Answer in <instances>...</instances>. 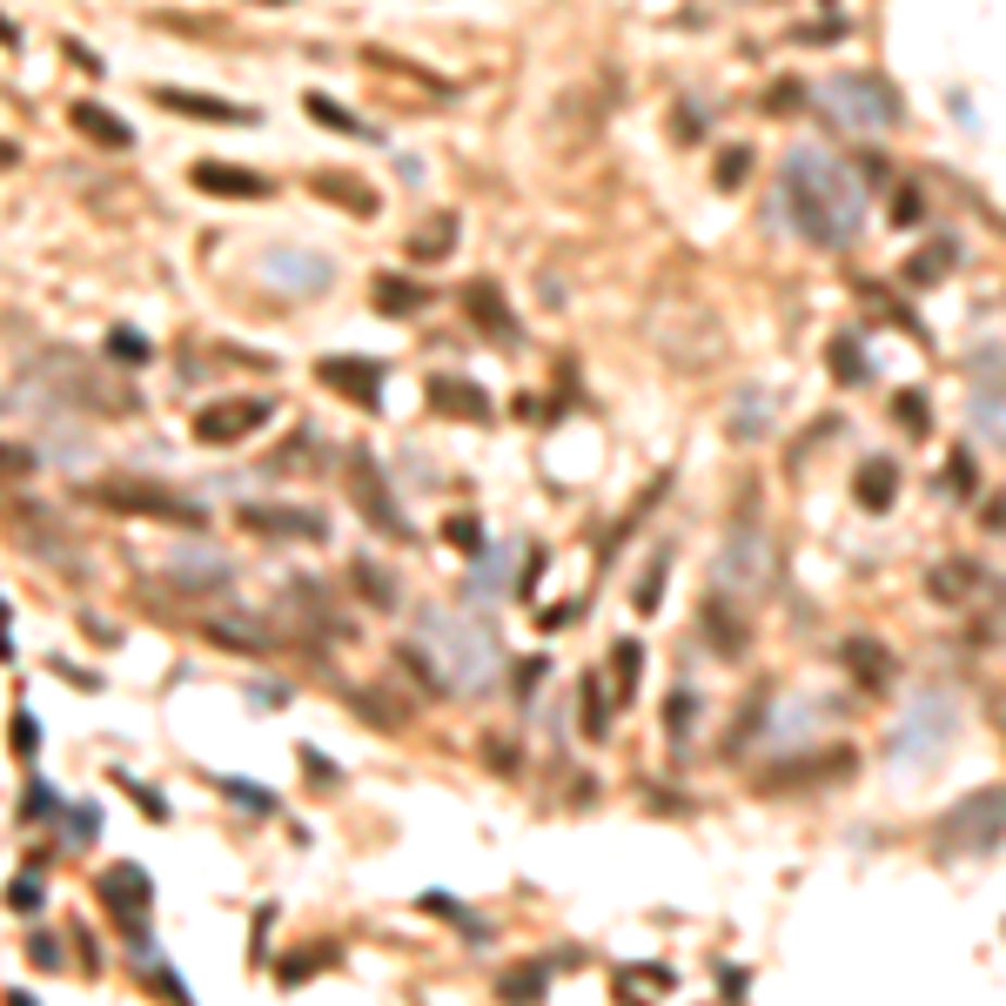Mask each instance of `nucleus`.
Masks as SVG:
<instances>
[{"label":"nucleus","instance_id":"obj_1","mask_svg":"<svg viewBox=\"0 0 1006 1006\" xmlns=\"http://www.w3.org/2000/svg\"><path fill=\"white\" fill-rule=\"evenodd\" d=\"M779 188H785L792 236H805L812 249H853L859 242V228H866V181H859V168H845L839 154L792 148L785 168H779Z\"/></svg>","mask_w":1006,"mask_h":1006},{"label":"nucleus","instance_id":"obj_2","mask_svg":"<svg viewBox=\"0 0 1006 1006\" xmlns=\"http://www.w3.org/2000/svg\"><path fill=\"white\" fill-rule=\"evenodd\" d=\"M416 631H423V644H430V657H437V671H443L450 691H483L490 671L503 665V644H496V631L483 625V617H450L437 604H423Z\"/></svg>","mask_w":1006,"mask_h":1006},{"label":"nucleus","instance_id":"obj_3","mask_svg":"<svg viewBox=\"0 0 1006 1006\" xmlns=\"http://www.w3.org/2000/svg\"><path fill=\"white\" fill-rule=\"evenodd\" d=\"M819 108H826V122L853 128V135H885L906 122V101L885 74H832L819 88Z\"/></svg>","mask_w":1006,"mask_h":1006},{"label":"nucleus","instance_id":"obj_4","mask_svg":"<svg viewBox=\"0 0 1006 1006\" xmlns=\"http://www.w3.org/2000/svg\"><path fill=\"white\" fill-rule=\"evenodd\" d=\"M81 496L101 503V511H114V517H148V524H175V530H202V524H209L202 503H188L181 490H162V483H135V477L88 483Z\"/></svg>","mask_w":1006,"mask_h":1006},{"label":"nucleus","instance_id":"obj_5","mask_svg":"<svg viewBox=\"0 0 1006 1006\" xmlns=\"http://www.w3.org/2000/svg\"><path fill=\"white\" fill-rule=\"evenodd\" d=\"M771 570H779V544H771V530L765 524H739L725 537V551H718V598H739V604H752V598H765L771 591Z\"/></svg>","mask_w":1006,"mask_h":1006},{"label":"nucleus","instance_id":"obj_6","mask_svg":"<svg viewBox=\"0 0 1006 1006\" xmlns=\"http://www.w3.org/2000/svg\"><path fill=\"white\" fill-rule=\"evenodd\" d=\"M933 839H940V853H993V845L1006 839V779L966 792L946 819L933 826Z\"/></svg>","mask_w":1006,"mask_h":1006},{"label":"nucleus","instance_id":"obj_7","mask_svg":"<svg viewBox=\"0 0 1006 1006\" xmlns=\"http://www.w3.org/2000/svg\"><path fill=\"white\" fill-rule=\"evenodd\" d=\"M953 731H959V705L946 699V691H919V699L900 712V731H893V752L900 765H926V758H940L953 745Z\"/></svg>","mask_w":1006,"mask_h":1006},{"label":"nucleus","instance_id":"obj_8","mask_svg":"<svg viewBox=\"0 0 1006 1006\" xmlns=\"http://www.w3.org/2000/svg\"><path fill=\"white\" fill-rule=\"evenodd\" d=\"M41 369L61 382V390L74 397V403H95L101 416H135L141 403H135V390H122V382H108L101 369H88L81 356H74V350H48L41 356Z\"/></svg>","mask_w":1006,"mask_h":1006},{"label":"nucleus","instance_id":"obj_9","mask_svg":"<svg viewBox=\"0 0 1006 1006\" xmlns=\"http://www.w3.org/2000/svg\"><path fill=\"white\" fill-rule=\"evenodd\" d=\"M268 416H276V403H268V397H222V403L196 410V443H209V450H228V443L255 437Z\"/></svg>","mask_w":1006,"mask_h":1006},{"label":"nucleus","instance_id":"obj_10","mask_svg":"<svg viewBox=\"0 0 1006 1006\" xmlns=\"http://www.w3.org/2000/svg\"><path fill=\"white\" fill-rule=\"evenodd\" d=\"M236 517L249 537H282V544H323L329 537V517L302 511V503H242Z\"/></svg>","mask_w":1006,"mask_h":1006},{"label":"nucleus","instance_id":"obj_11","mask_svg":"<svg viewBox=\"0 0 1006 1006\" xmlns=\"http://www.w3.org/2000/svg\"><path fill=\"white\" fill-rule=\"evenodd\" d=\"M95 893H101V906H108L114 919H122L135 940H141V926H135V919H141V913H148V900H154V879H148L141 866H128V859H122V866H108V872L95 879ZM141 953H154V940H141Z\"/></svg>","mask_w":1006,"mask_h":1006},{"label":"nucleus","instance_id":"obj_12","mask_svg":"<svg viewBox=\"0 0 1006 1006\" xmlns=\"http://www.w3.org/2000/svg\"><path fill=\"white\" fill-rule=\"evenodd\" d=\"M350 496L363 503V517H369L382 537H416V530H410V517H403V503H397V490L382 483V463H376L369 450L356 456V470H350Z\"/></svg>","mask_w":1006,"mask_h":1006},{"label":"nucleus","instance_id":"obj_13","mask_svg":"<svg viewBox=\"0 0 1006 1006\" xmlns=\"http://www.w3.org/2000/svg\"><path fill=\"white\" fill-rule=\"evenodd\" d=\"M188 181H196L202 196H215V202H268V196H276V181H268V175L236 168V162H196V168H188Z\"/></svg>","mask_w":1006,"mask_h":1006},{"label":"nucleus","instance_id":"obj_14","mask_svg":"<svg viewBox=\"0 0 1006 1006\" xmlns=\"http://www.w3.org/2000/svg\"><path fill=\"white\" fill-rule=\"evenodd\" d=\"M456 302H463V316H470L490 342H517V336H524V329H517V316H511V302H503V289H496L490 276L463 282V295H456Z\"/></svg>","mask_w":1006,"mask_h":1006},{"label":"nucleus","instance_id":"obj_15","mask_svg":"<svg viewBox=\"0 0 1006 1006\" xmlns=\"http://www.w3.org/2000/svg\"><path fill=\"white\" fill-rule=\"evenodd\" d=\"M316 382H329L336 397H350V403H363V410L382 403V369H376V363H356V356H323V363H316Z\"/></svg>","mask_w":1006,"mask_h":1006},{"label":"nucleus","instance_id":"obj_16","mask_svg":"<svg viewBox=\"0 0 1006 1006\" xmlns=\"http://www.w3.org/2000/svg\"><path fill=\"white\" fill-rule=\"evenodd\" d=\"M423 397H430V410H443V416H470V423H483V416H490V397H483V382H470V376H450V369H437L430 382H423Z\"/></svg>","mask_w":1006,"mask_h":1006},{"label":"nucleus","instance_id":"obj_17","mask_svg":"<svg viewBox=\"0 0 1006 1006\" xmlns=\"http://www.w3.org/2000/svg\"><path fill=\"white\" fill-rule=\"evenodd\" d=\"M168 584L188 591V598H228L236 570H228L222 557H175V564H168Z\"/></svg>","mask_w":1006,"mask_h":1006},{"label":"nucleus","instance_id":"obj_18","mask_svg":"<svg viewBox=\"0 0 1006 1006\" xmlns=\"http://www.w3.org/2000/svg\"><path fill=\"white\" fill-rule=\"evenodd\" d=\"M154 101H162L168 114H188V122H222V128L255 122L249 108H228V101H215V95H188V88H154Z\"/></svg>","mask_w":1006,"mask_h":1006},{"label":"nucleus","instance_id":"obj_19","mask_svg":"<svg viewBox=\"0 0 1006 1006\" xmlns=\"http://www.w3.org/2000/svg\"><path fill=\"white\" fill-rule=\"evenodd\" d=\"M309 188H316V196H329L336 209H350V215H376L382 209V196H376V188L369 181H356V175H336V168H316V175H309Z\"/></svg>","mask_w":1006,"mask_h":1006},{"label":"nucleus","instance_id":"obj_20","mask_svg":"<svg viewBox=\"0 0 1006 1006\" xmlns=\"http://www.w3.org/2000/svg\"><path fill=\"white\" fill-rule=\"evenodd\" d=\"M74 128H81L95 148H135V128L114 108H101V101H74Z\"/></svg>","mask_w":1006,"mask_h":1006},{"label":"nucleus","instance_id":"obj_21","mask_svg":"<svg viewBox=\"0 0 1006 1006\" xmlns=\"http://www.w3.org/2000/svg\"><path fill=\"white\" fill-rule=\"evenodd\" d=\"M456 236H463V222H456V215H430L423 228H410V262H450Z\"/></svg>","mask_w":1006,"mask_h":1006},{"label":"nucleus","instance_id":"obj_22","mask_svg":"<svg viewBox=\"0 0 1006 1006\" xmlns=\"http://www.w3.org/2000/svg\"><path fill=\"white\" fill-rule=\"evenodd\" d=\"M209 644H228V651H268V644H276V638H268L262 625L249 631V617H202V625H196Z\"/></svg>","mask_w":1006,"mask_h":1006},{"label":"nucleus","instance_id":"obj_23","mask_svg":"<svg viewBox=\"0 0 1006 1006\" xmlns=\"http://www.w3.org/2000/svg\"><path fill=\"white\" fill-rule=\"evenodd\" d=\"M765 430H771V390H739V403H731V437L758 443Z\"/></svg>","mask_w":1006,"mask_h":1006},{"label":"nucleus","instance_id":"obj_24","mask_svg":"<svg viewBox=\"0 0 1006 1006\" xmlns=\"http://www.w3.org/2000/svg\"><path fill=\"white\" fill-rule=\"evenodd\" d=\"M853 490H859V503H866V511L879 517L885 503H893V490H900V463H893V456H872L866 470H859V483H853Z\"/></svg>","mask_w":1006,"mask_h":1006},{"label":"nucleus","instance_id":"obj_25","mask_svg":"<svg viewBox=\"0 0 1006 1006\" xmlns=\"http://www.w3.org/2000/svg\"><path fill=\"white\" fill-rule=\"evenodd\" d=\"M350 584L369 598V611H397V598H403V591H397V577L382 570L376 557H356V564H350Z\"/></svg>","mask_w":1006,"mask_h":1006},{"label":"nucleus","instance_id":"obj_26","mask_svg":"<svg viewBox=\"0 0 1006 1006\" xmlns=\"http://www.w3.org/2000/svg\"><path fill=\"white\" fill-rule=\"evenodd\" d=\"M423 302H430V295H423V282H410V276H376V309H382V316H416V309Z\"/></svg>","mask_w":1006,"mask_h":1006},{"label":"nucleus","instance_id":"obj_27","mask_svg":"<svg viewBox=\"0 0 1006 1006\" xmlns=\"http://www.w3.org/2000/svg\"><path fill=\"white\" fill-rule=\"evenodd\" d=\"M302 108H309V114H316V122H323V128H336V135H363V141H382V128H369V122H363V114H350V108H336L329 95H302Z\"/></svg>","mask_w":1006,"mask_h":1006},{"label":"nucleus","instance_id":"obj_28","mask_svg":"<svg viewBox=\"0 0 1006 1006\" xmlns=\"http://www.w3.org/2000/svg\"><path fill=\"white\" fill-rule=\"evenodd\" d=\"M832 376L845 382V390L872 382V363H866V342H859V336H832Z\"/></svg>","mask_w":1006,"mask_h":1006},{"label":"nucleus","instance_id":"obj_29","mask_svg":"<svg viewBox=\"0 0 1006 1006\" xmlns=\"http://www.w3.org/2000/svg\"><path fill=\"white\" fill-rule=\"evenodd\" d=\"M953 262H959V242H953V236H940V242H926V255H913V262H906V282H919V289H926V282H940Z\"/></svg>","mask_w":1006,"mask_h":1006},{"label":"nucleus","instance_id":"obj_30","mask_svg":"<svg viewBox=\"0 0 1006 1006\" xmlns=\"http://www.w3.org/2000/svg\"><path fill=\"white\" fill-rule=\"evenodd\" d=\"M268 268H276L282 282H295V289H329V262H316V255L302 262V255H282L276 249V255H268Z\"/></svg>","mask_w":1006,"mask_h":1006},{"label":"nucleus","instance_id":"obj_31","mask_svg":"<svg viewBox=\"0 0 1006 1006\" xmlns=\"http://www.w3.org/2000/svg\"><path fill=\"white\" fill-rule=\"evenodd\" d=\"M845 657L859 665V684H866V691H879L885 678H893V657H885L872 638H853V644H845Z\"/></svg>","mask_w":1006,"mask_h":1006},{"label":"nucleus","instance_id":"obj_32","mask_svg":"<svg viewBox=\"0 0 1006 1006\" xmlns=\"http://www.w3.org/2000/svg\"><path fill=\"white\" fill-rule=\"evenodd\" d=\"M577 691H584V731H591V739H611V699H604L598 671H591V678H577Z\"/></svg>","mask_w":1006,"mask_h":1006},{"label":"nucleus","instance_id":"obj_33","mask_svg":"<svg viewBox=\"0 0 1006 1006\" xmlns=\"http://www.w3.org/2000/svg\"><path fill=\"white\" fill-rule=\"evenodd\" d=\"M108 356L122 363V369H141V363H154V342L135 336V329H108Z\"/></svg>","mask_w":1006,"mask_h":1006},{"label":"nucleus","instance_id":"obj_34","mask_svg":"<svg viewBox=\"0 0 1006 1006\" xmlns=\"http://www.w3.org/2000/svg\"><path fill=\"white\" fill-rule=\"evenodd\" d=\"M544 986H551V966H517V973H503V980H496L503 999H537Z\"/></svg>","mask_w":1006,"mask_h":1006},{"label":"nucleus","instance_id":"obj_35","mask_svg":"<svg viewBox=\"0 0 1006 1006\" xmlns=\"http://www.w3.org/2000/svg\"><path fill=\"white\" fill-rule=\"evenodd\" d=\"M611 665H617V691H638V671H644V644L638 638H617V651H611Z\"/></svg>","mask_w":1006,"mask_h":1006},{"label":"nucleus","instance_id":"obj_36","mask_svg":"<svg viewBox=\"0 0 1006 1006\" xmlns=\"http://www.w3.org/2000/svg\"><path fill=\"white\" fill-rule=\"evenodd\" d=\"M34 470H41V456L27 443H0V483H27Z\"/></svg>","mask_w":1006,"mask_h":1006},{"label":"nucleus","instance_id":"obj_37","mask_svg":"<svg viewBox=\"0 0 1006 1006\" xmlns=\"http://www.w3.org/2000/svg\"><path fill=\"white\" fill-rule=\"evenodd\" d=\"M973 423L993 437V443H1006V390H980V410H973Z\"/></svg>","mask_w":1006,"mask_h":1006},{"label":"nucleus","instance_id":"obj_38","mask_svg":"<svg viewBox=\"0 0 1006 1006\" xmlns=\"http://www.w3.org/2000/svg\"><path fill=\"white\" fill-rule=\"evenodd\" d=\"M41 900H48V879H41V872H21V879L8 885V906H14V913H41Z\"/></svg>","mask_w":1006,"mask_h":1006},{"label":"nucleus","instance_id":"obj_39","mask_svg":"<svg viewBox=\"0 0 1006 1006\" xmlns=\"http://www.w3.org/2000/svg\"><path fill=\"white\" fill-rule=\"evenodd\" d=\"M443 537H450L456 551H483V517H477V511H456V517L443 524Z\"/></svg>","mask_w":1006,"mask_h":1006},{"label":"nucleus","instance_id":"obj_40","mask_svg":"<svg viewBox=\"0 0 1006 1006\" xmlns=\"http://www.w3.org/2000/svg\"><path fill=\"white\" fill-rule=\"evenodd\" d=\"M893 423H906V437H926V390H900L893 397Z\"/></svg>","mask_w":1006,"mask_h":1006},{"label":"nucleus","instance_id":"obj_41","mask_svg":"<svg viewBox=\"0 0 1006 1006\" xmlns=\"http://www.w3.org/2000/svg\"><path fill=\"white\" fill-rule=\"evenodd\" d=\"M691 718H699V699L691 691H671V705H665V731L684 745V731H691Z\"/></svg>","mask_w":1006,"mask_h":1006},{"label":"nucleus","instance_id":"obj_42","mask_svg":"<svg viewBox=\"0 0 1006 1006\" xmlns=\"http://www.w3.org/2000/svg\"><path fill=\"white\" fill-rule=\"evenodd\" d=\"M228 798H236V805H249V812H262V819H268V812H276V798H268L262 785H249V779H215Z\"/></svg>","mask_w":1006,"mask_h":1006},{"label":"nucleus","instance_id":"obj_43","mask_svg":"<svg viewBox=\"0 0 1006 1006\" xmlns=\"http://www.w3.org/2000/svg\"><path fill=\"white\" fill-rule=\"evenodd\" d=\"M946 490L953 496H973L980 490V470H973V456H966V450H953V463H946Z\"/></svg>","mask_w":1006,"mask_h":1006},{"label":"nucleus","instance_id":"obj_44","mask_svg":"<svg viewBox=\"0 0 1006 1006\" xmlns=\"http://www.w3.org/2000/svg\"><path fill=\"white\" fill-rule=\"evenodd\" d=\"M933 591L940 598H966V591H973V564H940L933 570Z\"/></svg>","mask_w":1006,"mask_h":1006},{"label":"nucleus","instance_id":"obj_45","mask_svg":"<svg viewBox=\"0 0 1006 1006\" xmlns=\"http://www.w3.org/2000/svg\"><path fill=\"white\" fill-rule=\"evenodd\" d=\"M665 564H671L665 551L651 557V570H644V584H638V611H657V591H665Z\"/></svg>","mask_w":1006,"mask_h":1006},{"label":"nucleus","instance_id":"obj_46","mask_svg":"<svg viewBox=\"0 0 1006 1006\" xmlns=\"http://www.w3.org/2000/svg\"><path fill=\"white\" fill-rule=\"evenodd\" d=\"M919 215H926V202H919V188H893V222H900V228H913Z\"/></svg>","mask_w":1006,"mask_h":1006},{"label":"nucleus","instance_id":"obj_47","mask_svg":"<svg viewBox=\"0 0 1006 1006\" xmlns=\"http://www.w3.org/2000/svg\"><path fill=\"white\" fill-rule=\"evenodd\" d=\"M67 832H74V839H95V832H101V812H95V805H67Z\"/></svg>","mask_w":1006,"mask_h":1006},{"label":"nucleus","instance_id":"obj_48","mask_svg":"<svg viewBox=\"0 0 1006 1006\" xmlns=\"http://www.w3.org/2000/svg\"><path fill=\"white\" fill-rule=\"evenodd\" d=\"M122 785H128V798L148 812V819H168V798H162V792H148V785H135V779H122Z\"/></svg>","mask_w":1006,"mask_h":1006},{"label":"nucleus","instance_id":"obj_49","mask_svg":"<svg viewBox=\"0 0 1006 1006\" xmlns=\"http://www.w3.org/2000/svg\"><path fill=\"white\" fill-rule=\"evenodd\" d=\"M745 168H752V148H731L725 162H718V181L731 188V181H745Z\"/></svg>","mask_w":1006,"mask_h":1006},{"label":"nucleus","instance_id":"obj_50","mask_svg":"<svg viewBox=\"0 0 1006 1006\" xmlns=\"http://www.w3.org/2000/svg\"><path fill=\"white\" fill-rule=\"evenodd\" d=\"M27 959L41 966V973H54V966H61V953H54V940H48V933H34V940H27Z\"/></svg>","mask_w":1006,"mask_h":1006},{"label":"nucleus","instance_id":"obj_51","mask_svg":"<svg viewBox=\"0 0 1006 1006\" xmlns=\"http://www.w3.org/2000/svg\"><path fill=\"white\" fill-rule=\"evenodd\" d=\"M295 758H302V771H316V779H323V785H336V779H342V771H336V765H329L323 752H309V745H302Z\"/></svg>","mask_w":1006,"mask_h":1006},{"label":"nucleus","instance_id":"obj_52","mask_svg":"<svg viewBox=\"0 0 1006 1006\" xmlns=\"http://www.w3.org/2000/svg\"><path fill=\"white\" fill-rule=\"evenodd\" d=\"M544 671H551V665H544V657H530V665L517 671V699H530V691H537V678H544Z\"/></svg>","mask_w":1006,"mask_h":1006},{"label":"nucleus","instance_id":"obj_53","mask_svg":"<svg viewBox=\"0 0 1006 1006\" xmlns=\"http://www.w3.org/2000/svg\"><path fill=\"white\" fill-rule=\"evenodd\" d=\"M14 752H21V758L34 752V718H27V712H14Z\"/></svg>","mask_w":1006,"mask_h":1006},{"label":"nucleus","instance_id":"obj_54","mask_svg":"<svg viewBox=\"0 0 1006 1006\" xmlns=\"http://www.w3.org/2000/svg\"><path fill=\"white\" fill-rule=\"evenodd\" d=\"M54 805H61V798L48 792V779H34V792H27V812H54Z\"/></svg>","mask_w":1006,"mask_h":1006},{"label":"nucleus","instance_id":"obj_55","mask_svg":"<svg viewBox=\"0 0 1006 1006\" xmlns=\"http://www.w3.org/2000/svg\"><path fill=\"white\" fill-rule=\"evenodd\" d=\"M570 617H577V604H551V611H544V631H564Z\"/></svg>","mask_w":1006,"mask_h":1006},{"label":"nucleus","instance_id":"obj_56","mask_svg":"<svg viewBox=\"0 0 1006 1006\" xmlns=\"http://www.w3.org/2000/svg\"><path fill=\"white\" fill-rule=\"evenodd\" d=\"M718 986H725V993H745V986H752V973H739V966H725V973H718Z\"/></svg>","mask_w":1006,"mask_h":1006},{"label":"nucleus","instance_id":"obj_57","mask_svg":"<svg viewBox=\"0 0 1006 1006\" xmlns=\"http://www.w3.org/2000/svg\"><path fill=\"white\" fill-rule=\"evenodd\" d=\"M0 48H8V54H21V27H14L8 14H0Z\"/></svg>","mask_w":1006,"mask_h":1006},{"label":"nucleus","instance_id":"obj_58","mask_svg":"<svg viewBox=\"0 0 1006 1006\" xmlns=\"http://www.w3.org/2000/svg\"><path fill=\"white\" fill-rule=\"evenodd\" d=\"M986 530H1006V496H999V503H986Z\"/></svg>","mask_w":1006,"mask_h":1006},{"label":"nucleus","instance_id":"obj_59","mask_svg":"<svg viewBox=\"0 0 1006 1006\" xmlns=\"http://www.w3.org/2000/svg\"><path fill=\"white\" fill-rule=\"evenodd\" d=\"M262 8H289V0H262Z\"/></svg>","mask_w":1006,"mask_h":1006}]
</instances>
